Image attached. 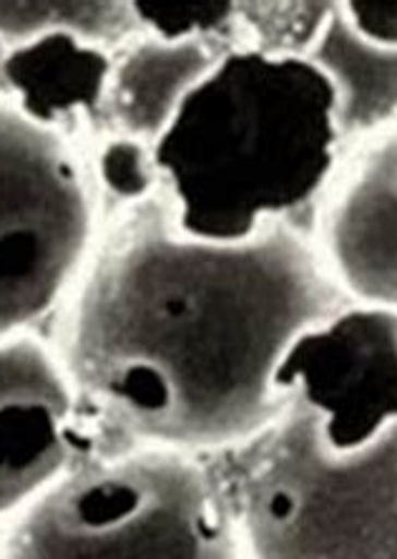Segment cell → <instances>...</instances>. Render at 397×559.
Masks as SVG:
<instances>
[{
	"label": "cell",
	"instance_id": "7a4b0ae2",
	"mask_svg": "<svg viewBox=\"0 0 397 559\" xmlns=\"http://www.w3.org/2000/svg\"><path fill=\"white\" fill-rule=\"evenodd\" d=\"M340 146L317 66L234 48L184 98L152 162L179 233L244 242L322 194Z\"/></svg>",
	"mask_w": 397,
	"mask_h": 559
},
{
	"label": "cell",
	"instance_id": "30bf717a",
	"mask_svg": "<svg viewBox=\"0 0 397 559\" xmlns=\"http://www.w3.org/2000/svg\"><path fill=\"white\" fill-rule=\"evenodd\" d=\"M111 66V56L101 46L53 33L11 48L3 76L26 117L58 129V121L106 104Z\"/></svg>",
	"mask_w": 397,
	"mask_h": 559
},
{
	"label": "cell",
	"instance_id": "7c38bea8",
	"mask_svg": "<svg viewBox=\"0 0 397 559\" xmlns=\"http://www.w3.org/2000/svg\"><path fill=\"white\" fill-rule=\"evenodd\" d=\"M136 26L134 3H0V44L8 51L53 33L104 48Z\"/></svg>",
	"mask_w": 397,
	"mask_h": 559
},
{
	"label": "cell",
	"instance_id": "5bb4252c",
	"mask_svg": "<svg viewBox=\"0 0 397 559\" xmlns=\"http://www.w3.org/2000/svg\"><path fill=\"white\" fill-rule=\"evenodd\" d=\"M139 26L161 40H214L237 48L242 38L239 3H134Z\"/></svg>",
	"mask_w": 397,
	"mask_h": 559
},
{
	"label": "cell",
	"instance_id": "52a82bcc",
	"mask_svg": "<svg viewBox=\"0 0 397 559\" xmlns=\"http://www.w3.org/2000/svg\"><path fill=\"white\" fill-rule=\"evenodd\" d=\"M76 385L51 348L0 341V520H11L61 479L71 459Z\"/></svg>",
	"mask_w": 397,
	"mask_h": 559
},
{
	"label": "cell",
	"instance_id": "2e32d148",
	"mask_svg": "<svg viewBox=\"0 0 397 559\" xmlns=\"http://www.w3.org/2000/svg\"><path fill=\"white\" fill-rule=\"evenodd\" d=\"M342 11L362 36L380 46L397 48V3H370V0H345Z\"/></svg>",
	"mask_w": 397,
	"mask_h": 559
},
{
	"label": "cell",
	"instance_id": "9c48e42d",
	"mask_svg": "<svg viewBox=\"0 0 397 559\" xmlns=\"http://www.w3.org/2000/svg\"><path fill=\"white\" fill-rule=\"evenodd\" d=\"M229 51L234 48L202 38H139L113 61L106 88V106L121 136L154 144L177 117L184 98Z\"/></svg>",
	"mask_w": 397,
	"mask_h": 559
},
{
	"label": "cell",
	"instance_id": "4fadbf2b",
	"mask_svg": "<svg viewBox=\"0 0 397 559\" xmlns=\"http://www.w3.org/2000/svg\"><path fill=\"white\" fill-rule=\"evenodd\" d=\"M335 3H239L242 48L269 56H308Z\"/></svg>",
	"mask_w": 397,
	"mask_h": 559
},
{
	"label": "cell",
	"instance_id": "8992f818",
	"mask_svg": "<svg viewBox=\"0 0 397 559\" xmlns=\"http://www.w3.org/2000/svg\"><path fill=\"white\" fill-rule=\"evenodd\" d=\"M277 391L320 416L337 451L368 447L397 426V310L347 306L287 350Z\"/></svg>",
	"mask_w": 397,
	"mask_h": 559
},
{
	"label": "cell",
	"instance_id": "5b68a950",
	"mask_svg": "<svg viewBox=\"0 0 397 559\" xmlns=\"http://www.w3.org/2000/svg\"><path fill=\"white\" fill-rule=\"evenodd\" d=\"M94 233V189L76 150L0 98V341L53 310Z\"/></svg>",
	"mask_w": 397,
	"mask_h": 559
},
{
	"label": "cell",
	"instance_id": "277c9868",
	"mask_svg": "<svg viewBox=\"0 0 397 559\" xmlns=\"http://www.w3.org/2000/svg\"><path fill=\"white\" fill-rule=\"evenodd\" d=\"M0 559H242V542L209 476L159 449L61 476L11 516Z\"/></svg>",
	"mask_w": 397,
	"mask_h": 559
},
{
	"label": "cell",
	"instance_id": "6da1fadb",
	"mask_svg": "<svg viewBox=\"0 0 397 559\" xmlns=\"http://www.w3.org/2000/svg\"><path fill=\"white\" fill-rule=\"evenodd\" d=\"M350 306L314 242L269 222L244 242L194 240L169 202L136 210L86 270L63 328L71 383L169 451L254 441L289 406L292 343Z\"/></svg>",
	"mask_w": 397,
	"mask_h": 559
},
{
	"label": "cell",
	"instance_id": "9a60e30c",
	"mask_svg": "<svg viewBox=\"0 0 397 559\" xmlns=\"http://www.w3.org/2000/svg\"><path fill=\"white\" fill-rule=\"evenodd\" d=\"M98 175L101 182L121 200H146L152 192L156 177L152 152L144 150L142 142L134 139H113L98 156Z\"/></svg>",
	"mask_w": 397,
	"mask_h": 559
},
{
	"label": "cell",
	"instance_id": "ba28073f",
	"mask_svg": "<svg viewBox=\"0 0 397 559\" xmlns=\"http://www.w3.org/2000/svg\"><path fill=\"white\" fill-rule=\"evenodd\" d=\"M314 250L347 300L397 310V129L372 139L329 194Z\"/></svg>",
	"mask_w": 397,
	"mask_h": 559
},
{
	"label": "cell",
	"instance_id": "3957f363",
	"mask_svg": "<svg viewBox=\"0 0 397 559\" xmlns=\"http://www.w3.org/2000/svg\"><path fill=\"white\" fill-rule=\"evenodd\" d=\"M239 481L237 532L250 559H397V426L337 451L300 399L260 436Z\"/></svg>",
	"mask_w": 397,
	"mask_h": 559
},
{
	"label": "cell",
	"instance_id": "8fae6325",
	"mask_svg": "<svg viewBox=\"0 0 397 559\" xmlns=\"http://www.w3.org/2000/svg\"><path fill=\"white\" fill-rule=\"evenodd\" d=\"M325 73L335 94L340 142L370 136L397 117V48L362 36L335 3L325 28L304 56Z\"/></svg>",
	"mask_w": 397,
	"mask_h": 559
}]
</instances>
